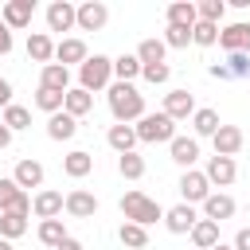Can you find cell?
I'll list each match as a JSON object with an SVG mask.
<instances>
[{
	"instance_id": "cell-1",
	"label": "cell",
	"mask_w": 250,
	"mask_h": 250,
	"mask_svg": "<svg viewBox=\"0 0 250 250\" xmlns=\"http://www.w3.org/2000/svg\"><path fill=\"white\" fill-rule=\"evenodd\" d=\"M105 98H109V113L117 125H137L145 117V94L133 82H113L105 90Z\"/></svg>"
},
{
	"instance_id": "cell-2",
	"label": "cell",
	"mask_w": 250,
	"mask_h": 250,
	"mask_svg": "<svg viewBox=\"0 0 250 250\" xmlns=\"http://www.w3.org/2000/svg\"><path fill=\"white\" fill-rule=\"evenodd\" d=\"M121 215H125V223L152 227V223L164 219V207H160L156 199H148L145 191H125V195H121Z\"/></svg>"
},
{
	"instance_id": "cell-3",
	"label": "cell",
	"mask_w": 250,
	"mask_h": 250,
	"mask_svg": "<svg viewBox=\"0 0 250 250\" xmlns=\"http://www.w3.org/2000/svg\"><path fill=\"white\" fill-rule=\"evenodd\" d=\"M78 86H82L86 94L109 90V86H113V59H109V55H90V59L78 66Z\"/></svg>"
},
{
	"instance_id": "cell-4",
	"label": "cell",
	"mask_w": 250,
	"mask_h": 250,
	"mask_svg": "<svg viewBox=\"0 0 250 250\" xmlns=\"http://www.w3.org/2000/svg\"><path fill=\"white\" fill-rule=\"evenodd\" d=\"M133 129H137V141H145V145H172V141L180 137V133H176V121H172L164 109H160V113H145Z\"/></svg>"
},
{
	"instance_id": "cell-5",
	"label": "cell",
	"mask_w": 250,
	"mask_h": 250,
	"mask_svg": "<svg viewBox=\"0 0 250 250\" xmlns=\"http://www.w3.org/2000/svg\"><path fill=\"white\" fill-rule=\"evenodd\" d=\"M4 211H20V215H31V195L12 180V176H0V215Z\"/></svg>"
},
{
	"instance_id": "cell-6",
	"label": "cell",
	"mask_w": 250,
	"mask_h": 250,
	"mask_svg": "<svg viewBox=\"0 0 250 250\" xmlns=\"http://www.w3.org/2000/svg\"><path fill=\"white\" fill-rule=\"evenodd\" d=\"M180 195H184V203H191V207L199 203V207H203V199L211 195V180H207L199 168H188V172L180 176Z\"/></svg>"
},
{
	"instance_id": "cell-7",
	"label": "cell",
	"mask_w": 250,
	"mask_h": 250,
	"mask_svg": "<svg viewBox=\"0 0 250 250\" xmlns=\"http://www.w3.org/2000/svg\"><path fill=\"white\" fill-rule=\"evenodd\" d=\"M78 27V8L70 0H51L47 4V31H70Z\"/></svg>"
},
{
	"instance_id": "cell-8",
	"label": "cell",
	"mask_w": 250,
	"mask_h": 250,
	"mask_svg": "<svg viewBox=\"0 0 250 250\" xmlns=\"http://www.w3.org/2000/svg\"><path fill=\"white\" fill-rule=\"evenodd\" d=\"M31 211H35V219L43 223V219H59L62 211H66V195L62 191H51V188H43V191H35V199H31Z\"/></svg>"
},
{
	"instance_id": "cell-9",
	"label": "cell",
	"mask_w": 250,
	"mask_h": 250,
	"mask_svg": "<svg viewBox=\"0 0 250 250\" xmlns=\"http://www.w3.org/2000/svg\"><path fill=\"white\" fill-rule=\"evenodd\" d=\"M31 16H35V0H8V4L0 8V20H4L12 31L31 27Z\"/></svg>"
},
{
	"instance_id": "cell-10",
	"label": "cell",
	"mask_w": 250,
	"mask_h": 250,
	"mask_svg": "<svg viewBox=\"0 0 250 250\" xmlns=\"http://www.w3.org/2000/svg\"><path fill=\"white\" fill-rule=\"evenodd\" d=\"M199 219H203V215H195L191 203H176V207L164 211V227H168L172 234H191V227H195Z\"/></svg>"
},
{
	"instance_id": "cell-11",
	"label": "cell",
	"mask_w": 250,
	"mask_h": 250,
	"mask_svg": "<svg viewBox=\"0 0 250 250\" xmlns=\"http://www.w3.org/2000/svg\"><path fill=\"white\" fill-rule=\"evenodd\" d=\"M219 47L227 51V55H234V51H246L250 55V23H227V27H219Z\"/></svg>"
},
{
	"instance_id": "cell-12",
	"label": "cell",
	"mask_w": 250,
	"mask_h": 250,
	"mask_svg": "<svg viewBox=\"0 0 250 250\" xmlns=\"http://www.w3.org/2000/svg\"><path fill=\"white\" fill-rule=\"evenodd\" d=\"M109 23V8L102 0H86L78 4V31H102Z\"/></svg>"
},
{
	"instance_id": "cell-13",
	"label": "cell",
	"mask_w": 250,
	"mask_h": 250,
	"mask_svg": "<svg viewBox=\"0 0 250 250\" xmlns=\"http://www.w3.org/2000/svg\"><path fill=\"white\" fill-rule=\"evenodd\" d=\"M195 109H199V105H195V94H191V90H172V94H164V113H168L172 121H188Z\"/></svg>"
},
{
	"instance_id": "cell-14",
	"label": "cell",
	"mask_w": 250,
	"mask_h": 250,
	"mask_svg": "<svg viewBox=\"0 0 250 250\" xmlns=\"http://www.w3.org/2000/svg\"><path fill=\"white\" fill-rule=\"evenodd\" d=\"M211 145H215V156H238V148L246 145V137H242V129L238 125H219V133L211 137Z\"/></svg>"
},
{
	"instance_id": "cell-15",
	"label": "cell",
	"mask_w": 250,
	"mask_h": 250,
	"mask_svg": "<svg viewBox=\"0 0 250 250\" xmlns=\"http://www.w3.org/2000/svg\"><path fill=\"white\" fill-rule=\"evenodd\" d=\"M66 215H70V219H94V215H98V195L86 191V188L66 191Z\"/></svg>"
},
{
	"instance_id": "cell-16",
	"label": "cell",
	"mask_w": 250,
	"mask_h": 250,
	"mask_svg": "<svg viewBox=\"0 0 250 250\" xmlns=\"http://www.w3.org/2000/svg\"><path fill=\"white\" fill-rule=\"evenodd\" d=\"M86 59H90V51H86L82 39L70 35V39H59V43H55V62H62L66 70H70V66H82Z\"/></svg>"
},
{
	"instance_id": "cell-17",
	"label": "cell",
	"mask_w": 250,
	"mask_h": 250,
	"mask_svg": "<svg viewBox=\"0 0 250 250\" xmlns=\"http://www.w3.org/2000/svg\"><path fill=\"white\" fill-rule=\"evenodd\" d=\"M203 176H207L211 184H219V188H230L234 176H238V164H234L230 156H211L207 168H203Z\"/></svg>"
},
{
	"instance_id": "cell-18",
	"label": "cell",
	"mask_w": 250,
	"mask_h": 250,
	"mask_svg": "<svg viewBox=\"0 0 250 250\" xmlns=\"http://www.w3.org/2000/svg\"><path fill=\"white\" fill-rule=\"evenodd\" d=\"M168 152H172V160L188 172V168H195V160H199V141H195V137H176V141L168 145Z\"/></svg>"
},
{
	"instance_id": "cell-19",
	"label": "cell",
	"mask_w": 250,
	"mask_h": 250,
	"mask_svg": "<svg viewBox=\"0 0 250 250\" xmlns=\"http://www.w3.org/2000/svg\"><path fill=\"white\" fill-rule=\"evenodd\" d=\"M230 215H234V199H230L227 191H211V195L203 199V219L223 223V219H230Z\"/></svg>"
},
{
	"instance_id": "cell-20",
	"label": "cell",
	"mask_w": 250,
	"mask_h": 250,
	"mask_svg": "<svg viewBox=\"0 0 250 250\" xmlns=\"http://www.w3.org/2000/svg\"><path fill=\"white\" fill-rule=\"evenodd\" d=\"M74 133H78V117H70L66 109H59V113L47 117V137L51 141H70Z\"/></svg>"
},
{
	"instance_id": "cell-21",
	"label": "cell",
	"mask_w": 250,
	"mask_h": 250,
	"mask_svg": "<svg viewBox=\"0 0 250 250\" xmlns=\"http://www.w3.org/2000/svg\"><path fill=\"white\" fill-rule=\"evenodd\" d=\"M12 180H16V184H20L23 191H27V188H39V191H43V164L27 156V160H20V164H16Z\"/></svg>"
},
{
	"instance_id": "cell-22",
	"label": "cell",
	"mask_w": 250,
	"mask_h": 250,
	"mask_svg": "<svg viewBox=\"0 0 250 250\" xmlns=\"http://www.w3.org/2000/svg\"><path fill=\"white\" fill-rule=\"evenodd\" d=\"M27 59H35V62H51L55 59V39L47 35V31H31L27 35Z\"/></svg>"
},
{
	"instance_id": "cell-23",
	"label": "cell",
	"mask_w": 250,
	"mask_h": 250,
	"mask_svg": "<svg viewBox=\"0 0 250 250\" xmlns=\"http://www.w3.org/2000/svg\"><path fill=\"white\" fill-rule=\"evenodd\" d=\"M39 86H47V90H59V94H66V90H70V70H66L62 62H47V66L39 70Z\"/></svg>"
},
{
	"instance_id": "cell-24",
	"label": "cell",
	"mask_w": 250,
	"mask_h": 250,
	"mask_svg": "<svg viewBox=\"0 0 250 250\" xmlns=\"http://www.w3.org/2000/svg\"><path fill=\"white\" fill-rule=\"evenodd\" d=\"M62 172H66L70 180H82V176H90V172H94V156H90L86 148H74V152H66V156H62Z\"/></svg>"
},
{
	"instance_id": "cell-25",
	"label": "cell",
	"mask_w": 250,
	"mask_h": 250,
	"mask_svg": "<svg viewBox=\"0 0 250 250\" xmlns=\"http://www.w3.org/2000/svg\"><path fill=\"white\" fill-rule=\"evenodd\" d=\"M105 141H109V148H113L117 156H125V152H133V145H137V129H133V125H109Z\"/></svg>"
},
{
	"instance_id": "cell-26",
	"label": "cell",
	"mask_w": 250,
	"mask_h": 250,
	"mask_svg": "<svg viewBox=\"0 0 250 250\" xmlns=\"http://www.w3.org/2000/svg\"><path fill=\"white\" fill-rule=\"evenodd\" d=\"M168 23H176V27H195L199 23V12H195V4L191 0H176V4H168Z\"/></svg>"
},
{
	"instance_id": "cell-27",
	"label": "cell",
	"mask_w": 250,
	"mask_h": 250,
	"mask_svg": "<svg viewBox=\"0 0 250 250\" xmlns=\"http://www.w3.org/2000/svg\"><path fill=\"white\" fill-rule=\"evenodd\" d=\"M62 109H66L70 117H86V113L94 109V94H86L82 86H70V90H66V102H62Z\"/></svg>"
},
{
	"instance_id": "cell-28",
	"label": "cell",
	"mask_w": 250,
	"mask_h": 250,
	"mask_svg": "<svg viewBox=\"0 0 250 250\" xmlns=\"http://www.w3.org/2000/svg\"><path fill=\"white\" fill-rule=\"evenodd\" d=\"M191 242L199 246V250H211V246H219L223 238H219V223H211V219H199L195 227H191Z\"/></svg>"
},
{
	"instance_id": "cell-29",
	"label": "cell",
	"mask_w": 250,
	"mask_h": 250,
	"mask_svg": "<svg viewBox=\"0 0 250 250\" xmlns=\"http://www.w3.org/2000/svg\"><path fill=\"white\" fill-rule=\"evenodd\" d=\"M219 125H223V121H219V113H215V109H195V113H191L195 141H199V137H215V133H219Z\"/></svg>"
},
{
	"instance_id": "cell-30",
	"label": "cell",
	"mask_w": 250,
	"mask_h": 250,
	"mask_svg": "<svg viewBox=\"0 0 250 250\" xmlns=\"http://www.w3.org/2000/svg\"><path fill=\"white\" fill-rule=\"evenodd\" d=\"M20 234H27V215H20V211H4L0 215V238H20Z\"/></svg>"
},
{
	"instance_id": "cell-31",
	"label": "cell",
	"mask_w": 250,
	"mask_h": 250,
	"mask_svg": "<svg viewBox=\"0 0 250 250\" xmlns=\"http://www.w3.org/2000/svg\"><path fill=\"white\" fill-rule=\"evenodd\" d=\"M35 234H39V242H43V246H51V250H59V242L66 238V227H62V219H43Z\"/></svg>"
},
{
	"instance_id": "cell-32",
	"label": "cell",
	"mask_w": 250,
	"mask_h": 250,
	"mask_svg": "<svg viewBox=\"0 0 250 250\" xmlns=\"http://www.w3.org/2000/svg\"><path fill=\"white\" fill-rule=\"evenodd\" d=\"M117 238H121V246H129V250H145V246H148V227H137V223H121Z\"/></svg>"
},
{
	"instance_id": "cell-33",
	"label": "cell",
	"mask_w": 250,
	"mask_h": 250,
	"mask_svg": "<svg viewBox=\"0 0 250 250\" xmlns=\"http://www.w3.org/2000/svg\"><path fill=\"white\" fill-rule=\"evenodd\" d=\"M113 78H117V82L141 78V59H137V55H117V59H113Z\"/></svg>"
},
{
	"instance_id": "cell-34",
	"label": "cell",
	"mask_w": 250,
	"mask_h": 250,
	"mask_svg": "<svg viewBox=\"0 0 250 250\" xmlns=\"http://www.w3.org/2000/svg\"><path fill=\"white\" fill-rule=\"evenodd\" d=\"M164 39H141V47H137V59H141V66H152V62H164Z\"/></svg>"
},
{
	"instance_id": "cell-35",
	"label": "cell",
	"mask_w": 250,
	"mask_h": 250,
	"mask_svg": "<svg viewBox=\"0 0 250 250\" xmlns=\"http://www.w3.org/2000/svg\"><path fill=\"white\" fill-rule=\"evenodd\" d=\"M62 102H66V94H59V90H47V86H39V90H35V109H43L47 117H51V113H59V109H62Z\"/></svg>"
},
{
	"instance_id": "cell-36",
	"label": "cell",
	"mask_w": 250,
	"mask_h": 250,
	"mask_svg": "<svg viewBox=\"0 0 250 250\" xmlns=\"http://www.w3.org/2000/svg\"><path fill=\"white\" fill-rule=\"evenodd\" d=\"M0 121H4V125H8L12 133H20V129H27V125H31V109H27V105H16V102H12V105H8L4 113H0Z\"/></svg>"
},
{
	"instance_id": "cell-37",
	"label": "cell",
	"mask_w": 250,
	"mask_h": 250,
	"mask_svg": "<svg viewBox=\"0 0 250 250\" xmlns=\"http://www.w3.org/2000/svg\"><path fill=\"white\" fill-rule=\"evenodd\" d=\"M195 12H199L203 23H223V16H227V0H199Z\"/></svg>"
},
{
	"instance_id": "cell-38",
	"label": "cell",
	"mask_w": 250,
	"mask_h": 250,
	"mask_svg": "<svg viewBox=\"0 0 250 250\" xmlns=\"http://www.w3.org/2000/svg\"><path fill=\"white\" fill-rule=\"evenodd\" d=\"M117 172H121L125 180H141V176H145V156H137V152L117 156Z\"/></svg>"
},
{
	"instance_id": "cell-39",
	"label": "cell",
	"mask_w": 250,
	"mask_h": 250,
	"mask_svg": "<svg viewBox=\"0 0 250 250\" xmlns=\"http://www.w3.org/2000/svg\"><path fill=\"white\" fill-rule=\"evenodd\" d=\"M191 43H195V47H215V43H219V23H203V20H199V23L191 27Z\"/></svg>"
},
{
	"instance_id": "cell-40",
	"label": "cell",
	"mask_w": 250,
	"mask_h": 250,
	"mask_svg": "<svg viewBox=\"0 0 250 250\" xmlns=\"http://www.w3.org/2000/svg\"><path fill=\"white\" fill-rule=\"evenodd\" d=\"M188 43H191V27H176V23H168V31H164V47L184 51Z\"/></svg>"
},
{
	"instance_id": "cell-41",
	"label": "cell",
	"mask_w": 250,
	"mask_h": 250,
	"mask_svg": "<svg viewBox=\"0 0 250 250\" xmlns=\"http://www.w3.org/2000/svg\"><path fill=\"white\" fill-rule=\"evenodd\" d=\"M141 78H145V82H152V86H164V82L172 78V66H168V62H152V66H141Z\"/></svg>"
},
{
	"instance_id": "cell-42",
	"label": "cell",
	"mask_w": 250,
	"mask_h": 250,
	"mask_svg": "<svg viewBox=\"0 0 250 250\" xmlns=\"http://www.w3.org/2000/svg\"><path fill=\"white\" fill-rule=\"evenodd\" d=\"M227 70H230V78H250V55L246 51L227 55Z\"/></svg>"
},
{
	"instance_id": "cell-43",
	"label": "cell",
	"mask_w": 250,
	"mask_h": 250,
	"mask_svg": "<svg viewBox=\"0 0 250 250\" xmlns=\"http://www.w3.org/2000/svg\"><path fill=\"white\" fill-rule=\"evenodd\" d=\"M8 51H12V27L0 20V55H8Z\"/></svg>"
},
{
	"instance_id": "cell-44",
	"label": "cell",
	"mask_w": 250,
	"mask_h": 250,
	"mask_svg": "<svg viewBox=\"0 0 250 250\" xmlns=\"http://www.w3.org/2000/svg\"><path fill=\"white\" fill-rule=\"evenodd\" d=\"M207 74H211V78H219V82H227V78H230L227 62H211V66H207Z\"/></svg>"
},
{
	"instance_id": "cell-45",
	"label": "cell",
	"mask_w": 250,
	"mask_h": 250,
	"mask_svg": "<svg viewBox=\"0 0 250 250\" xmlns=\"http://www.w3.org/2000/svg\"><path fill=\"white\" fill-rule=\"evenodd\" d=\"M234 250H250V227H242L238 234H234V242H230Z\"/></svg>"
},
{
	"instance_id": "cell-46",
	"label": "cell",
	"mask_w": 250,
	"mask_h": 250,
	"mask_svg": "<svg viewBox=\"0 0 250 250\" xmlns=\"http://www.w3.org/2000/svg\"><path fill=\"white\" fill-rule=\"evenodd\" d=\"M8 105H12V82L0 78V109H8Z\"/></svg>"
},
{
	"instance_id": "cell-47",
	"label": "cell",
	"mask_w": 250,
	"mask_h": 250,
	"mask_svg": "<svg viewBox=\"0 0 250 250\" xmlns=\"http://www.w3.org/2000/svg\"><path fill=\"white\" fill-rule=\"evenodd\" d=\"M59 250H86V246H82V242H78V238H70V234H66V238H62V242H59Z\"/></svg>"
},
{
	"instance_id": "cell-48",
	"label": "cell",
	"mask_w": 250,
	"mask_h": 250,
	"mask_svg": "<svg viewBox=\"0 0 250 250\" xmlns=\"http://www.w3.org/2000/svg\"><path fill=\"white\" fill-rule=\"evenodd\" d=\"M8 145H12V129L0 121V148H8Z\"/></svg>"
},
{
	"instance_id": "cell-49",
	"label": "cell",
	"mask_w": 250,
	"mask_h": 250,
	"mask_svg": "<svg viewBox=\"0 0 250 250\" xmlns=\"http://www.w3.org/2000/svg\"><path fill=\"white\" fill-rule=\"evenodd\" d=\"M211 250H234V246H230V242H219V246H211Z\"/></svg>"
},
{
	"instance_id": "cell-50",
	"label": "cell",
	"mask_w": 250,
	"mask_h": 250,
	"mask_svg": "<svg viewBox=\"0 0 250 250\" xmlns=\"http://www.w3.org/2000/svg\"><path fill=\"white\" fill-rule=\"evenodd\" d=\"M0 250H12V242H8V238H0Z\"/></svg>"
}]
</instances>
